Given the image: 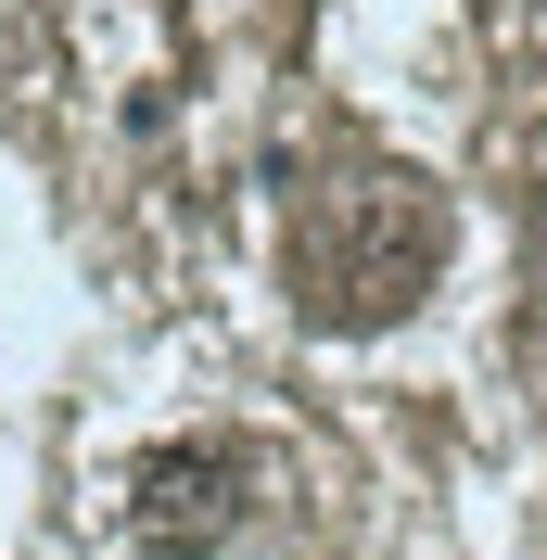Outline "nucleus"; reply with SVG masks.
Masks as SVG:
<instances>
[{
    "label": "nucleus",
    "instance_id": "obj_2",
    "mask_svg": "<svg viewBox=\"0 0 547 560\" xmlns=\"http://www.w3.org/2000/svg\"><path fill=\"white\" fill-rule=\"evenodd\" d=\"M242 497H255V471H242L230 433H178V446H153L128 471V535L153 560H205V548H230Z\"/></svg>",
    "mask_w": 547,
    "mask_h": 560
},
{
    "label": "nucleus",
    "instance_id": "obj_1",
    "mask_svg": "<svg viewBox=\"0 0 547 560\" xmlns=\"http://www.w3.org/2000/svg\"><path fill=\"white\" fill-rule=\"evenodd\" d=\"M445 268V205L420 178H357L331 217H318V318L331 331H382L408 318Z\"/></svg>",
    "mask_w": 547,
    "mask_h": 560
}]
</instances>
